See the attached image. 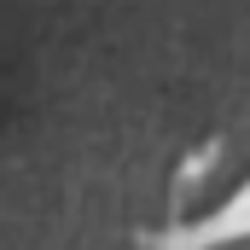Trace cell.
<instances>
[{"label": "cell", "mask_w": 250, "mask_h": 250, "mask_svg": "<svg viewBox=\"0 0 250 250\" xmlns=\"http://www.w3.org/2000/svg\"><path fill=\"white\" fill-rule=\"evenodd\" d=\"M245 233H250V187L239 192V204H227V209H221L215 221H204L192 245H215V239H245Z\"/></svg>", "instance_id": "cell-1"}]
</instances>
